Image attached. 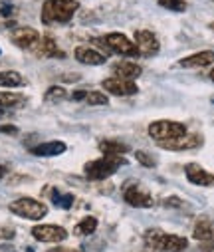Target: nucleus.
Here are the masks:
<instances>
[{"mask_svg": "<svg viewBox=\"0 0 214 252\" xmlns=\"http://www.w3.org/2000/svg\"><path fill=\"white\" fill-rule=\"evenodd\" d=\"M80 8L78 0H46L42 6L44 24H65Z\"/></svg>", "mask_w": 214, "mask_h": 252, "instance_id": "f257e3e1", "label": "nucleus"}, {"mask_svg": "<svg viewBox=\"0 0 214 252\" xmlns=\"http://www.w3.org/2000/svg\"><path fill=\"white\" fill-rule=\"evenodd\" d=\"M145 244L159 252H181L188 246V240L179 234H167L159 228H151L145 232Z\"/></svg>", "mask_w": 214, "mask_h": 252, "instance_id": "f03ea898", "label": "nucleus"}, {"mask_svg": "<svg viewBox=\"0 0 214 252\" xmlns=\"http://www.w3.org/2000/svg\"><path fill=\"white\" fill-rule=\"evenodd\" d=\"M149 135L161 143V141H173L183 135H186V125L181 121H171V119H159L149 125Z\"/></svg>", "mask_w": 214, "mask_h": 252, "instance_id": "7ed1b4c3", "label": "nucleus"}, {"mask_svg": "<svg viewBox=\"0 0 214 252\" xmlns=\"http://www.w3.org/2000/svg\"><path fill=\"white\" fill-rule=\"evenodd\" d=\"M125 161L121 157H101V159H95V161H90L86 167H84V173L90 181H103L107 177H111Z\"/></svg>", "mask_w": 214, "mask_h": 252, "instance_id": "20e7f679", "label": "nucleus"}, {"mask_svg": "<svg viewBox=\"0 0 214 252\" xmlns=\"http://www.w3.org/2000/svg\"><path fill=\"white\" fill-rule=\"evenodd\" d=\"M10 213L22 217V219H28V220H42L46 215H48V207L36 199H30V197H22V199H16L8 205Z\"/></svg>", "mask_w": 214, "mask_h": 252, "instance_id": "39448f33", "label": "nucleus"}, {"mask_svg": "<svg viewBox=\"0 0 214 252\" xmlns=\"http://www.w3.org/2000/svg\"><path fill=\"white\" fill-rule=\"evenodd\" d=\"M103 42L107 44V50L113 52V54H121V56H139V50L137 46L125 36V34H119V32H111L103 38Z\"/></svg>", "mask_w": 214, "mask_h": 252, "instance_id": "423d86ee", "label": "nucleus"}, {"mask_svg": "<svg viewBox=\"0 0 214 252\" xmlns=\"http://www.w3.org/2000/svg\"><path fill=\"white\" fill-rule=\"evenodd\" d=\"M32 236L38 242L56 244V242H61L67 238V230L63 226H58V224H36L32 228Z\"/></svg>", "mask_w": 214, "mask_h": 252, "instance_id": "0eeeda50", "label": "nucleus"}, {"mask_svg": "<svg viewBox=\"0 0 214 252\" xmlns=\"http://www.w3.org/2000/svg\"><path fill=\"white\" fill-rule=\"evenodd\" d=\"M101 86L107 94H113V95H119V97H129V95H135L139 92L135 82L121 80V78H107V80H103Z\"/></svg>", "mask_w": 214, "mask_h": 252, "instance_id": "6e6552de", "label": "nucleus"}, {"mask_svg": "<svg viewBox=\"0 0 214 252\" xmlns=\"http://www.w3.org/2000/svg\"><path fill=\"white\" fill-rule=\"evenodd\" d=\"M135 46L143 56H155L161 48L157 36L151 30H135Z\"/></svg>", "mask_w": 214, "mask_h": 252, "instance_id": "1a4fd4ad", "label": "nucleus"}, {"mask_svg": "<svg viewBox=\"0 0 214 252\" xmlns=\"http://www.w3.org/2000/svg\"><path fill=\"white\" fill-rule=\"evenodd\" d=\"M10 40H12L14 46H18L22 50H30V48L40 44V32L30 28V26H22V28H16L10 34Z\"/></svg>", "mask_w": 214, "mask_h": 252, "instance_id": "9d476101", "label": "nucleus"}, {"mask_svg": "<svg viewBox=\"0 0 214 252\" xmlns=\"http://www.w3.org/2000/svg\"><path fill=\"white\" fill-rule=\"evenodd\" d=\"M200 143H202V137L200 135L186 133V135H183L179 139H173V141H161L159 147L169 149V151H188V149H196Z\"/></svg>", "mask_w": 214, "mask_h": 252, "instance_id": "9b49d317", "label": "nucleus"}, {"mask_svg": "<svg viewBox=\"0 0 214 252\" xmlns=\"http://www.w3.org/2000/svg\"><path fill=\"white\" fill-rule=\"evenodd\" d=\"M123 199H125L127 205H131L135 209H149V207H153V197L147 191L139 189V187H129L127 191L123 193Z\"/></svg>", "mask_w": 214, "mask_h": 252, "instance_id": "f8f14e48", "label": "nucleus"}, {"mask_svg": "<svg viewBox=\"0 0 214 252\" xmlns=\"http://www.w3.org/2000/svg\"><path fill=\"white\" fill-rule=\"evenodd\" d=\"M184 173H186V179L192 185H198V187H214V175L208 173L206 169H202L196 163H188L184 167Z\"/></svg>", "mask_w": 214, "mask_h": 252, "instance_id": "ddd939ff", "label": "nucleus"}, {"mask_svg": "<svg viewBox=\"0 0 214 252\" xmlns=\"http://www.w3.org/2000/svg\"><path fill=\"white\" fill-rule=\"evenodd\" d=\"M74 54H76V60L82 62V64H86V66H101V64H105V56L101 52L90 48V46H78Z\"/></svg>", "mask_w": 214, "mask_h": 252, "instance_id": "4468645a", "label": "nucleus"}, {"mask_svg": "<svg viewBox=\"0 0 214 252\" xmlns=\"http://www.w3.org/2000/svg\"><path fill=\"white\" fill-rule=\"evenodd\" d=\"M214 62V52L212 50H204V52H198V54H192V56H186L183 58L179 64L183 68H206Z\"/></svg>", "mask_w": 214, "mask_h": 252, "instance_id": "2eb2a0df", "label": "nucleus"}, {"mask_svg": "<svg viewBox=\"0 0 214 252\" xmlns=\"http://www.w3.org/2000/svg\"><path fill=\"white\" fill-rule=\"evenodd\" d=\"M141 66L135 64V62H117V64H113V74L115 78H121V80H131L135 82V78L141 76Z\"/></svg>", "mask_w": 214, "mask_h": 252, "instance_id": "dca6fc26", "label": "nucleus"}, {"mask_svg": "<svg viewBox=\"0 0 214 252\" xmlns=\"http://www.w3.org/2000/svg\"><path fill=\"white\" fill-rule=\"evenodd\" d=\"M65 149L67 147H65L63 141H46V143H40V145L32 147L30 151L36 157H56V155H61Z\"/></svg>", "mask_w": 214, "mask_h": 252, "instance_id": "f3484780", "label": "nucleus"}, {"mask_svg": "<svg viewBox=\"0 0 214 252\" xmlns=\"http://www.w3.org/2000/svg\"><path fill=\"white\" fill-rule=\"evenodd\" d=\"M192 236H194L196 240H200V242L214 240V224H212L210 220H206V219H200V220L196 222V226H194Z\"/></svg>", "mask_w": 214, "mask_h": 252, "instance_id": "a211bd4d", "label": "nucleus"}, {"mask_svg": "<svg viewBox=\"0 0 214 252\" xmlns=\"http://www.w3.org/2000/svg\"><path fill=\"white\" fill-rule=\"evenodd\" d=\"M99 151L107 157H121L123 153L129 151V147L121 141H101L99 143Z\"/></svg>", "mask_w": 214, "mask_h": 252, "instance_id": "6ab92c4d", "label": "nucleus"}, {"mask_svg": "<svg viewBox=\"0 0 214 252\" xmlns=\"http://www.w3.org/2000/svg\"><path fill=\"white\" fill-rule=\"evenodd\" d=\"M26 86V80L18 72H0V88H22Z\"/></svg>", "mask_w": 214, "mask_h": 252, "instance_id": "aec40b11", "label": "nucleus"}, {"mask_svg": "<svg viewBox=\"0 0 214 252\" xmlns=\"http://www.w3.org/2000/svg\"><path fill=\"white\" fill-rule=\"evenodd\" d=\"M26 99L20 94H10V92H0V107L8 109V107H18L22 105Z\"/></svg>", "mask_w": 214, "mask_h": 252, "instance_id": "412c9836", "label": "nucleus"}, {"mask_svg": "<svg viewBox=\"0 0 214 252\" xmlns=\"http://www.w3.org/2000/svg\"><path fill=\"white\" fill-rule=\"evenodd\" d=\"M50 197H52V203H54L56 207H60V209H69L71 205H74V195H69V193H60L58 189H52Z\"/></svg>", "mask_w": 214, "mask_h": 252, "instance_id": "4be33fe9", "label": "nucleus"}, {"mask_svg": "<svg viewBox=\"0 0 214 252\" xmlns=\"http://www.w3.org/2000/svg\"><path fill=\"white\" fill-rule=\"evenodd\" d=\"M95 230H97V219H93V217H86V219L80 220L78 226L74 228V232H76V234H82V236H90V234H93Z\"/></svg>", "mask_w": 214, "mask_h": 252, "instance_id": "5701e85b", "label": "nucleus"}, {"mask_svg": "<svg viewBox=\"0 0 214 252\" xmlns=\"http://www.w3.org/2000/svg\"><path fill=\"white\" fill-rule=\"evenodd\" d=\"M42 56H50V58H63V52H60V50H58V46H56L54 38L46 36V38L42 40Z\"/></svg>", "mask_w": 214, "mask_h": 252, "instance_id": "b1692460", "label": "nucleus"}, {"mask_svg": "<svg viewBox=\"0 0 214 252\" xmlns=\"http://www.w3.org/2000/svg\"><path fill=\"white\" fill-rule=\"evenodd\" d=\"M65 97H67V92H65L63 88H60V86L48 88V92H46V95H44V99H46L48 103H58V101H61V99H65Z\"/></svg>", "mask_w": 214, "mask_h": 252, "instance_id": "393cba45", "label": "nucleus"}, {"mask_svg": "<svg viewBox=\"0 0 214 252\" xmlns=\"http://www.w3.org/2000/svg\"><path fill=\"white\" fill-rule=\"evenodd\" d=\"M159 4L167 10H173V12H184L186 10L184 0H159Z\"/></svg>", "mask_w": 214, "mask_h": 252, "instance_id": "a878e982", "label": "nucleus"}, {"mask_svg": "<svg viewBox=\"0 0 214 252\" xmlns=\"http://www.w3.org/2000/svg\"><path fill=\"white\" fill-rule=\"evenodd\" d=\"M86 101L90 105H107V95L101 94V92H88Z\"/></svg>", "mask_w": 214, "mask_h": 252, "instance_id": "bb28decb", "label": "nucleus"}, {"mask_svg": "<svg viewBox=\"0 0 214 252\" xmlns=\"http://www.w3.org/2000/svg\"><path fill=\"white\" fill-rule=\"evenodd\" d=\"M135 157H137V161H139L143 167H155V165H157V161H155L147 151H137Z\"/></svg>", "mask_w": 214, "mask_h": 252, "instance_id": "cd10ccee", "label": "nucleus"}, {"mask_svg": "<svg viewBox=\"0 0 214 252\" xmlns=\"http://www.w3.org/2000/svg\"><path fill=\"white\" fill-rule=\"evenodd\" d=\"M16 236V230L12 226H0V238L2 240H12Z\"/></svg>", "mask_w": 214, "mask_h": 252, "instance_id": "c85d7f7f", "label": "nucleus"}, {"mask_svg": "<svg viewBox=\"0 0 214 252\" xmlns=\"http://www.w3.org/2000/svg\"><path fill=\"white\" fill-rule=\"evenodd\" d=\"M165 203V207H171V209H181L184 203L181 201V199H177V197H171V199H165L163 201Z\"/></svg>", "mask_w": 214, "mask_h": 252, "instance_id": "c756f323", "label": "nucleus"}, {"mask_svg": "<svg viewBox=\"0 0 214 252\" xmlns=\"http://www.w3.org/2000/svg\"><path fill=\"white\" fill-rule=\"evenodd\" d=\"M12 12H14V6H12V4L0 2V16H10Z\"/></svg>", "mask_w": 214, "mask_h": 252, "instance_id": "7c9ffc66", "label": "nucleus"}, {"mask_svg": "<svg viewBox=\"0 0 214 252\" xmlns=\"http://www.w3.org/2000/svg\"><path fill=\"white\" fill-rule=\"evenodd\" d=\"M0 131L8 133V135H16V133H18V127H14V125H2V127H0Z\"/></svg>", "mask_w": 214, "mask_h": 252, "instance_id": "2f4dec72", "label": "nucleus"}, {"mask_svg": "<svg viewBox=\"0 0 214 252\" xmlns=\"http://www.w3.org/2000/svg\"><path fill=\"white\" fill-rule=\"evenodd\" d=\"M86 97H88V92H84V90H78V92L71 94V99H76V101H82Z\"/></svg>", "mask_w": 214, "mask_h": 252, "instance_id": "473e14b6", "label": "nucleus"}, {"mask_svg": "<svg viewBox=\"0 0 214 252\" xmlns=\"http://www.w3.org/2000/svg\"><path fill=\"white\" fill-rule=\"evenodd\" d=\"M48 252H82L78 248H61V246H56V248H50Z\"/></svg>", "mask_w": 214, "mask_h": 252, "instance_id": "72a5a7b5", "label": "nucleus"}, {"mask_svg": "<svg viewBox=\"0 0 214 252\" xmlns=\"http://www.w3.org/2000/svg\"><path fill=\"white\" fill-rule=\"evenodd\" d=\"M8 173V167H4V165H0V181L4 179V175Z\"/></svg>", "mask_w": 214, "mask_h": 252, "instance_id": "f704fd0d", "label": "nucleus"}, {"mask_svg": "<svg viewBox=\"0 0 214 252\" xmlns=\"http://www.w3.org/2000/svg\"><path fill=\"white\" fill-rule=\"evenodd\" d=\"M208 78H210V80H212V82H214V70H212V72H210V76H208Z\"/></svg>", "mask_w": 214, "mask_h": 252, "instance_id": "c9c22d12", "label": "nucleus"}, {"mask_svg": "<svg viewBox=\"0 0 214 252\" xmlns=\"http://www.w3.org/2000/svg\"><path fill=\"white\" fill-rule=\"evenodd\" d=\"M0 117H4V109L2 107H0Z\"/></svg>", "mask_w": 214, "mask_h": 252, "instance_id": "e433bc0d", "label": "nucleus"}, {"mask_svg": "<svg viewBox=\"0 0 214 252\" xmlns=\"http://www.w3.org/2000/svg\"><path fill=\"white\" fill-rule=\"evenodd\" d=\"M208 28H210V30H214V22H210V26H208Z\"/></svg>", "mask_w": 214, "mask_h": 252, "instance_id": "4c0bfd02", "label": "nucleus"}, {"mask_svg": "<svg viewBox=\"0 0 214 252\" xmlns=\"http://www.w3.org/2000/svg\"><path fill=\"white\" fill-rule=\"evenodd\" d=\"M24 252H32V250H30V248H28V250H24Z\"/></svg>", "mask_w": 214, "mask_h": 252, "instance_id": "58836bf2", "label": "nucleus"}, {"mask_svg": "<svg viewBox=\"0 0 214 252\" xmlns=\"http://www.w3.org/2000/svg\"><path fill=\"white\" fill-rule=\"evenodd\" d=\"M212 103H214V95H212Z\"/></svg>", "mask_w": 214, "mask_h": 252, "instance_id": "ea45409f", "label": "nucleus"}]
</instances>
